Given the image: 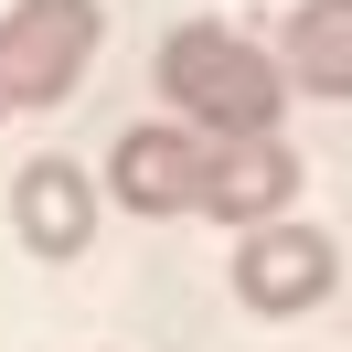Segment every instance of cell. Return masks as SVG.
<instances>
[{"instance_id": "6da1fadb", "label": "cell", "mask_w": 352, "mask_h": 352, "mask_svg": "<svg viewBox=\"0 0 352 352\" xmlns=\"http://www.w3.org/2000/svg\"><path fill=\"white\" fill-rule=\"evenodd\" d=\"M160 96H171V118H182V129H203V139L278 129V107H288L278 54L245 43V32H224V22H182V32H160Z\"/></svg>"}, {"instance_id": "3957f363", "label": "cell", "mask_w": 352, "mask_h": 352, "mask_svg": "<svg viewBox=\"0 0 352 352\" xmlns=\"http://www.w3.org/2000/svg\"><path fill=\"white\" fill-rule=\"evenodd\" d=\"M331 288H342V245L320 235V224H235V299L256 309V320H299V309H320Z\"/></svg>"}, {"instance_id": "8992f818", "label": "cell", "mask_w": 352, "mask_h": 352, "mask_svg": "<svg viewBox=\"0 0 352 352\" xmlns=\"http://www.w3.org/2000/svg\"><path fill=\"white\" fill-rule=\"evenodd\" d=\"M11 235L32 256H86L96 245V171L86 160H22L11 182Z\"/></svg>"}, {"instance_id": "277c9868", "label": "cell", "mask_w": 352, "mask_h": 352, "mask_svg": "<svg viewBox=\"0 0 352 352\" xmlns=\"http://www.w3.org/2000/svg\"><path fill=\"white\" fill-rule=\"evenodd\" d=\"M299 182H309V160L288 150L278 129H245V139H203V171H192V214H214V224H267V214H288V203H299Z\"/></svg>"}, {"instance_id": "52a82bcc", "label": "cell", "mask_w": 352, "mask_h": 352, "mask_svg": "<svg viewBox=\"0 0 352 352\" xmlns=\"http://www.w3.org/2000/svg\"><path fill=\"white\" fill-rule=\"evenodd\" d=\"M278 86L288 96H352V0H299V11H288Z\"/></svg>"}, {"instance_id": "7a4b0ae2", "label": "cell", "mask_w": 352, "mask_h": 352, "mask_svg": "<svg viewBox=\"0 0 352 352\" xmlns=\"http://www.w3.org/2000/svg\"><path fill=\"white\" fill-rule=\"evenodd\" d=\"M96 43H107V0H11V22H0V118L65 107L75 75L96 65Z\"/></svg>"}, {"instance_id": "5b68a950", "label": "cell", "mask_w": 352, "mask_h": 352, "mask_svg": "<svg viewBox=\"0 0 352 352\" xmlns=\"http://www.w3.org/2000/svg\"><path fill=\"white\" fill-rule=\"evenodd\" d=\"M192 171H203V129L139 118L107 150V203H129V214H192Z\"/></svg>"}]
</instances>
